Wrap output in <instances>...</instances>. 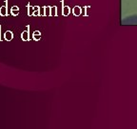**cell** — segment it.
Listing matches in <instances>:
<instances>
[{
	"label": "cell",
	"instance_id": "1",
	"mask_svg": "<svg viewBox=\"0 0 137 129\" xmlns=\"http://www.w3.org/2000/svg\"><path fill=\"white\" fill-rule=\"evenodd\" d=\"M0 16H8V1H5V5L0 7Z\"/></svg>",
	"mask_w": 137,
	"mask_h": 129
},
{
	"label": "cell",
	"instance_id": "2",
	"mask_svg": "<svg viewBox=\"0 0 137 129\" xmlns=\"http://www.w3.org/2000/svg\"><path fill=\"white\" fill-rule=\"evenodd\" d=\"M14 38V33L12 31H6L4 33V39L7 41H11Z\"/></svg>",
	"mask_w": 137,
	"mask_h": 129
},
{
	"label": "cell",
	"instance_id": "3",
	"mask_svg": "<svg viewBox=\"0 0 137 129\" xmlns=\"http://www.w3.org/2000/svg\"><path fill=\"white\" fill-rule=\"evenodd\" d=\"M11 15L14 16H17L19 15V8L17 6H13L11 9Z\"/></svg>",
	"mask_w": 137,
	"mask_h": 129
},
{
	"label": "cell",
	"instance_id": "4",
	"mask_svg": "<svg viewBox=\"0 0 137 129\" xmlns=\"http://www.w3.org/2000/svg\"><path fill=\"white\" fill-rule=\"evenodd\" d=\"M21 38L22 40L24 41H28L29 38H30V34H29V31H24V32L21 33Z\"/></svg>",
	"mask_w": 137,
	"mask_h": 129
},
{
	"label": "cell",
	"instance_id": "5",
	"mask_svg": "<svg viewBox=\"0 0 137 129\" xmlns=\"http://www.w3.org/2000/svg\"><path fill=\"white\" fill-rule=\"evenodd\" d=\"M32 37H33L34 40H39L40 37H41V33H40V32L35 31V32H33V34H32Z\"/></svg>",
	"mask_w": 137,
	"mask_h": 129
},
{
	"label": "cell",
	"instance_id": "6",
	"mask_svg": "<svg viewBox=\"0 0 137 129\" xmlns=\"http://www.w3.org/2000/svg\"><path fill=\"white\" fill-rule=\"evenodd\" d=\"M70 12H71V10H70V8L69 7H64L63 8V16H69L70 15Z\"/></svg>",
	"mask_w": 137,
	"mask_h": 129
},
{
	"label": "cell",
	"instance_id": "7",
	"mask_svg": "<svg viewBox=\"0 0 137 129\" xmlns=\"http://www.w3.org/2000/svg\"><path fill=\"white\" fill-rule=\"evenodd\" d=\"M57 15V8L56 7H50V16H55Z\"/></svg>",
	"mask_w": 137,
	"mask_h": 129
},
{
	"label": "cell",
	"instance_id": "8",
	"mask_svg": "<svg viewBox=\"0 0 137 129\" xmlns=\"http://www.w3.org/2000/svg\"><path fill=\"white\" fill-rule=\"evenodd\" d=\"M80 13H81V9H80L79 7H75V8L73 9V15H74V16H79Z\"/></svg>",
	"mask_w": 137,
	"mask_h": 129
},
{
	"label": "cell",
	"instance_id": "9",
	"mask_svg": "<svg viewBox=\"0 0 137 129\" xmlns=\"http://www.w3.org/2000/svg\"><path fill=\"white\" fill-rule=\"evenodd\" d=\"M44 12H45V16H50V7H45L44 8Z\"/></svg>",
	"mask_w": 137,
	"mask_h": 129
},
{
	"label": "cell",
	"instance_id": "10",
	"mask_svg": "<svg viewBox=\"0 0 137 129\" xmlns=\"http://www.w3.org/2000/svg\"><path fill=\"white\" fill-rule=\"evenodd\" d=\"M33 12H34V9H33L32 7H29V10H28V15H29V16L33 15Z\"/></svg>",
	"mask_w": 137,
	"mask_h": 129
},
{
	"label": "cell",
	"instance_id": "11",
	"mask_svg": "<svg viewBox=\"0 0 137 129\" xmlns=\"http://www.w3.org/2000/svg\"><path fill=\"white\" fill-rule=\"evenodd\" d=\"M2 39H1V25H0V41H1Z\"/></svg>",
	"mask_w": 137,
	"mask_h": 129
}]
</instances>
